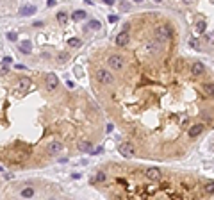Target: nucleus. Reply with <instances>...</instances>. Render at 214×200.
I'll return each instance as SVG.
<instances>
[{
	"instance_id": "obj_13",
	"label": "nucleus",
	"mask_w": 214,
	"mask_h": 200,
	"mask_svg": "<svg viewBox=\"0 0 214 200\" xmlns=\"http://www.w3.org/2000/svg\"><path fill=\"white\" fill-rule=\"evenodd\" d=\"M22 196H23V198H30V196H34V189H32V188H25V189H22Z\"/></svg>"
},
{
	"instance_id": "obj_3",
	"label": "nucleus",
	"mask_w": 214,
	"mask_h": 200,
	"mask_svg": "<svg viewBox=\"0 0 214 200\" xmlns=\"http://www.w3.org/2000/svg\"><path fill=\"white\" fill-rule=\"evenodd\" d=\"M96 80L100 82V84H113V75H111V72L109 70H105V68H98L96 70Z\"/></svg>"
},
{
	"instance_id": "obj_26",
	"label": "nucleus",
	"mask_w": 214,
	"mask_h": 200,
	"mask_svg": "<svg viewBox=\"0 0 214 200\" xmlns=\"http://www.w3.org/2000/svg\"><path fill=\"white\" fill-rule=\"evenodd\" d=\"M20 84H22L23 88H27V86H29V79H22V80H20Z\"/></svg>"
},
{
	"instance_id": "obj_6",
	"label": "nucleus",
	"mask_w": 214,
	"mask_h": 200,
	"mask_svg": "<svg viewBox=\"0 0 214 200\" xmlns=\"http://www.w3.org/2000/svg\"><path fill=\"white\" fill-rule=\"evenodd\" d=\"M205 72V66H203V63H200V61H194L193 63V66H191V73L194 75V77H198V75H202Z\"/></svg>"
},
{
	"instance_id": "obj_20",
	"label": "nucleus",
	"mask_w": 214,
	"mask_h": 200,
	"mask_svg": "<svg viewBox=\"0 0 214 200\" xmlns=\"http://www.w3.org/2000/svg\"><path fill=\"white\" fill-rule=\"evenodd\" d=\"M205 27H207V23H205L203 20L196 23V30H198V32H203V30H205Z\"/></svg>"
},
{
	"instance_id": "obj_29",
	"label": "nucleus",
	"mask_w": 214,
	"mask_h": 200,
	"mask_svg": "<svg viewBox=\"0 0 214 200\" xmlns=\"http://www.w3.org/2000/svg\"><path fill=\"white\" fill-rule=\"evenodd\" d=\"M103 2H105V4H109V6H113V4H114V0H103Z\"/></svg>"
},
{
	"instance_id": "obj_23",
	"label": "nucleus",
	"mask_w": 214,
	"mask_h": 200,
	"mask_svg": "<svg viewBox=\"0 0 214 200\" xmlns=\"http://www.w3.org/2000/svg\"><path fill=\"white\" fill-rule=\"evenodd\" d=\"M159 43V41H157ZM157 43H148V48L152 50V52H157V50H159V45Z\"/></svg>"
},
{
	"instance_id": "obj_27",
	"label": "nucleus",
	"mask_w": 214,
	"mask_h": 200,
	"mask_svg": "<svg viewBox=\"0 0 214 200\" xmlns=\"http://www.w3.org/2000/svg\"><path fill=\"white\" fill-rule=\"evenodd\" d=\"M46 6L52 7V6H56V0H46Z\"/></svg>"
},
{
	"instance_id": "obj_4",
	"label": "nucleus",
	"mask_w": 214,
	"mask_h": 200,
	"mask_svg": "<svg viewBox=\"0 0 214 200\" xmlns=\"http://www.w3.org/2000/svg\"><path fill=\"white\" fill-rule=\"evenodd\" d=\"M109 66L113 68V70H123V59H121V56H111L109 57Z\"/></svg>"
},
{
	"instance_id": "obj_24",
	"label": "nucleus",
	"mask_w": 214,
	"mask_h": 200,
	"mask_svg": "<svg viewBox=\"0 0 214 200\" xmlns=\"http://www.w3.org/2000/svg\"><path fill=\"white\" fill-rule=\"evenodd\" d=\"M7 39H9V41H16V39H18L16 32H7Z\"/></svg>"
},
{
	"instance_id": "obj_32",
	"label": "nucleus",
	"mask_w": 214,
	"mask_h": 200,
	"mask_svg": "<svg viewBox=\"0 0 214 200\" xmlns=\"http://www.w3.org/2000/svg\"><path fill=\"white\" fill-rule=\"evenodd\" d=\"M155 2H163V0H155Z\"/></svg>"
},
{
	"instance_id": "obj_5",
	"label": "nucleus",
	"mask_w": 214,
	"mask_h": 200,
	"mask_svg": "<svg viewBox=\"0 0 214 200\" xmlns=\"http://www.w3.org/2000/svg\"><path fill=\"white\" fill-rule=\"evenodd\" d=\"M46 150H48L50 156H56V154H59L61 150H63V143H59V141H50Z\"/></svg>"
},
{
	"instance_id": "obj_15",
	"label": "nucleus",
	"mask_w": 214,
	"mask_h": 200,
	"mask_svg": "<svg viewBox=\"0 0 214 200\" xmlns=\"http://www.w3.org/2000/svg\"><path fill=\"white\" fill-rule=\"evenodd\" d=\"M79 150H82V152H89L91 145H89L87 141H80V143H79Z\"/></svg>"
},
{
	"instance_id": "obj_21",
	"label": "nucleus",
	"mask_w": 214,
	"mask_h": 200,
	"mask_svg": "<svg viewBox=\"0 0 214 200\" xmlns=\"http://www.w3.org/2000/svg\"><path fill=\"white\" fill-rule=\"evenodd\" d=\"M205 191H207V195H214V182H212V184H207V186H205Z\"/></svg>"
},
{
	"instance_id": "obj_25",
	"label": "nucleus",
	"mask_w": 214,
	"mask_h": 200,
	"mask_svg": "<svg viewBox=\"0 0 214 200\" xmlns=\"http://www.w3.org/2000/svg\"><path fill=\"white\" fill-rule=\"evenodd\" d=\"M7 73V66L4 63H0V75H6Z\"/></svg>"
},
{
	"instance_id": "obj_31",
	"label": "nucleus",
	"mask_w": 214,
	"mask_h": 200,
	"mask_svg": "<svg viewBox=\"0 0 214 200\" xmlns=\"http://www.w3.org/2000/svg\"><path fill=\"white\" fill-rule=\"evenodd\" d=\"M134 2H143V0H134Z\"/></svg>"
},
{
	"instance_id": "obj_28",
	"label": "nucleus",
	"mask_w": 214,
	"mask_h": 200,
	"mask_svg": "<svg viewBox=\"0 0 214 200\" xmlns=\"http://www.w3.org/2000/svg\"><path fill=\"white\" fill-rule=\"evenodd\" d=\"M14 68H16V70H25V66H23V64H14Z\"/></svg>"
},
{
	"instance_id": "obj_33",
	"label": "nucleus",
	"mask_w": 214,
	"mask_h": 200,
	"mask_svg": "<svg viewBox=\"0 0 214 200\" xmlns=\"http://www.w3.org/2000/svg\"><path fill=\"white\" fill-rule=\"evenodd\" d=\"M0 172H2V166H0Z\"/></svg>"
},
{
	"instance_id": "obj_14",
	"label": "nucleus",
	"mask_w": 214,
	"mask_h": 200,
	"mask_svg": "<svg viewBox=\"0 0 214 200\" xmlns=\"http://www.w3.org/2000/svg\"><path fill=\"white\" fill-rule=\"evenodd\" d=\"M203 89H205V93H207L209 96H214V84H212V82L205 84V86H203Z\"/></svg>"
},
{
	"instance_id": "obj_8",
	"label": "nucleus",
	"mask_w": 214,
	"mask_h": 200,
	"mask_svg": "<svg viewBox=\"0 0 214 200\" xmlns=\"http://www.w3.org/2000/svg\"><path fill=\"white\" fill-rule=\"evenodd\" d=\"M129 39H130V36H129V32H127V30H121V32L116 36V43H118L120 46H125V45L129 43Z\"/></svg>"
},
{
	"instance_id": "obj_19",
	"label": "nucleus",
	"mask_w": 214,
	"mask_h": 200,
	"mask_svg": "<svg viewBox=\"0 0 214 200\" xmlns=\"http://www.w3.org/2000/svg\"><path fill=\"white\" fill-rule=\"evenodd\" d=\"M87 27H89V29H100V22H96V20H89V22H87Z\"/></svg>"
},
{
	"instance_id": "obj_10",
	"label": "nucleus",
	"mask_w": 214,
	"mask_h": 200,
	"mask_svg": "<svg viewBox=\"0 0 214 200\" xmlns=\"http://www.w3.org/2000/svg\"><path fill=\"white\" fill-rule=\"evenodd\" d=\"M203 132V123H196V125H193L191 129H189V136L191 138H196V136H200Z\"/></svg>"
},
{
	"instance_id": "obj_9",
	"label": "nucleus",
	"mask_w": 214,
	"mask_h": 200,
	"mask_svg": "<svg viewBox=\"0 0 214 200\" xmlns=\"http://www.w3.org/2000/svg\"><path fill=\"white\" fill-rule=\"evenodd\" d=\"M57 84H59V80H57V77L54 75V73H50V75L46 77V88H48L50 91H52V89H56Z\"/></svg>"
},
{
	"instance_id": "obj_2",
	"label": "nucleus",
	"mask_w": 214,
	"mask_h": 200,
	"mask_svg": "<svg viewBox=\"0 0 214 200\" xmlns=\"http://www.w3.org/2000/svg\"><path fill=\"white\" fill-rule=\"evenodd\" d=\"M118 152H120L123 157H134L136 148L132 146V143H130V141H121V143L118 145Z\"/></svg>"
},
{
	"instance_id": "obj_1",
	"label": "nucleus",
	"mask_w": 214,
	"mask_h": 200,
	"mask_svg": "<svg viewBox=\"0 0 214 200\" xmlns=\"http://www.w3.org/2000/svg\"><path fill=\"white\" fill-rule=\"evenodd\" d=\"M155 38H157L159 43L168 41V39L171 38V29H170L168 25H159V27L155 29Z\"/></svg>"
},
{
	"instance_id": "obj_11",
	"label": "nucleus",
	"mask_w": 214,
	"mask_h": 200,
	"mask_svg": "<svg viewBox=\"0 0 214 200\" xmlns=\"http://www.w3.org/2000/svg\"><path fill=\"white\" fill-rule=\"evenodd\" d=\"M20 50H22V54H30V50H32V43H30V41H22Z\"/></svg>"
},
{
	"instance_id": "obj_30",
	"label": "nucleus",
	"mask_w": 214,
	"mask_h": 200,
	"mask_svg": "<svg viewBox=\"0 0 214 200\" xmlns=\"http://www.w3.org/2000/svg\"><path fill=\"white\" fill-rule=\"evenodd\" d=\"M182 2H186V4H189V2H191V0H182Z\"/></svg>"
},
{
	"instance_id": "obj_7",
	"label": "nucleus",
	"mask_w": 214,
	"mask_h": 200,
	"mask_svg": "<svg viewBox=\"0 0 214 200\" xmlns=\"http://www.w3.org/2000/svg\"><path fill=\"white\" fill-rule=\"evenodd\" d=\"M145 175L150 179V180H160V170L159 168H148L145 172Z\"/></svg>"
},
{
	"instance_id": "obj_17",
	"label": "nucleus",
	"mask_w": 214,
	"mask_h": 200,
	"mask_svg": "<svg viewBox=\"0 0 214 200\" xmlns=\"http://www.w3.org/2000/svg\"><path fill=\"white\" fill-rule=\"evenodd\" d=\"M105 180H107V175H105L103 172H98V175H96V179H95V180L91 179V182H105Z\"/></svg>"
},
{
	"instance_id": "obj_22",
	"label": "nucleus",
	"mask_w": 214,
	"mask_h": 200,
	"mask_svg": "<svg viewBox=\"0 0 214 200\" xmlns=\"http://www.w3.org/2000/svg\"><path fill=\"white\" fill-rule=\"evenodd\" d=\"M68 43H70L72 46H80V39H77V38H72Z\"/></svg>"
},
{
	"instance_id": "obj_16",
	"label": "nucleus",
	"mask_w": 214,
	"mask_h": 200,
	"mask_svg": "<svg viewBox=\"0 0 214 200\" xmlns=\"http://www.w3.org/2000/svg\"><path fill=\"white\" fill-rule=\"evenodd\" d=\"M57 22H59L61 25H66V22H68V16H66V13H57Z\"/></svg>"
},
{
	"instance_id": "obj_18",
	"label": "nucleus",
	"mask_w": 214,
	"mask_h": 200,
	"mask_svg": "<svg viewBox=\"0 0 214 200\" xmlns=\"http://www.w3.org/2000/svg\"><path fill=\"white\" fill-rule=\"evenodd\" d=\"M84 18H86V13H84V11H75V13H73V20L79 22V20H84Z\"/></svg>"
},
{
	"instance_id": "obj_12",
	"label": "nucleus",
	"mask_w": 214,
	"mask_h": 200,
	"mask_svg": "<svg viewBox=\"0 0 214 200\" xmlns=\"http://www.w3.org/2000/svg\"><path fill=\"white\" fill-rule=\"evenodd\" d=\"M20 13H22L23 16H29V14L36 13V7H34V6H23V7L20 9Z\"/></svg>"
}]
</instances>
